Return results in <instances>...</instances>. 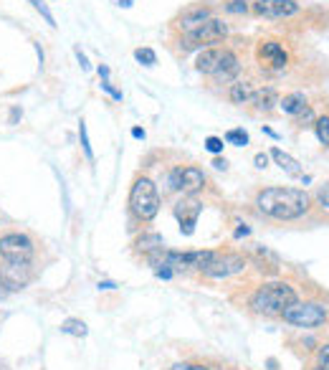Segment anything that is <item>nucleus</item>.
Listing matches in <instances>:
<instances>
[{
	"instance_id": "obj_9",
	"label": "nucleus",
	"mask_w": 329,
	"mask_h": 370,
	"mask_svg": "<svg viewBox=\"0 0 329 370\" xmlns=\"http://www.w3.org/2000/svg\"><path fill=\"white\" fill-rule=\"evenodd\" d=\"M246 269V259L238 256V254H226V256H215V259L205 267L203 274L213 276V279H226V276L241 274Z\"/></svg>"
},
{
	"instance_id": "obj_8",
	"label": "nucleus",
	"mask_w": 329,
	"mask_h": 370,
	"mask_svg": "<svg viewBox=\"0 0 329 370\" xmlns=\"http://www.w3.org/2000/svg\"><path fill=\"white\" fill-rule=\"evenodd\" d=\"M0 256L3 259H26L33 256V241L23 234H6L0 238Z\"/></svg>"
},
{
	"instance_id": "obj_21",
	"label": "nucleus",
	"mask_w": 329,
	"mask_h": 370,
	"mask_svg": "<svg viewBox=\"0 0 329 370\" xmlns=\"http://www.w3.org/2000/svg\"><path fill=\"white\" fill-rule=\"evenodd\" d=\"M61 333L64 335H73V337H87V325L81 322V319H64V325H61Z\"/></svg>"
},
{
	"instance_id": "obj_38",
	"label": "nucleus",
	"mask_w": 329,
	"mask_h": 370,
	"mask_svg": "<svg viewBox=\"0 0 329 370\" xmlns=\"http://www.w3.org/2000/svg\"><path fill=\"white\" fill-rule=\"evenodd\" d=\"M99 76H102V82L104 79H109V67H104L102 64V67H99Z\"/></svg>"
},
{
	"instance_id": "obj_3",
	"label": "nucleus",
	"mask_w": 329,
	"mask_h": 370,
	"mask_svg": "<svg viewBox=\"0 0 329 370\" xmlns=\"http://www.w3.org/2000/svg\"><path fill=\"white\" fill-rule=\"evenodd\" d=\"M130 208L139 221H152L160 213V193L150 178H137L130 191Z\"/></svg>"
},
{
	"instance_id": "obj_22",
	"label": "nucleus",
	"mask_w": 329,
	"mask_h": 370,
	"mask_svg": "<svg viewBox=\"0 0 329 370\" xmlns=\"http://www.w3.org/2000/svg\"><path fill=\"white\" fill-rule=\"evenodd\" d=\"M314 132H317V140L322 142L324 148H329V117L314 119Z\"/></svg>"
},
{
	"instance_id": "obj_39",
	"label": "nucleus",
	"mask_w": 329,
	"mask_h": 370,
	"mask_svg": "<svg viewBox=\"0 0 329 370\" xmlns=\"http://www.w3.org/2000/svg\"><path fill=\"white\" fill-rule=\"evenodd\" d=\"M241 236H249V229H246V226H243V229H238V231H235V238H241Z\"/></svg>"
},
{
	"instance_id": "obj_18",
	"label": "nucleus",
	"mask_w": 329,
	"mask_h": 370,
	"mask_svg": "<svg viewBox=\"0 0 329 370\" xmlns=\"http://www.w3.org/2000/svg\"><path fill=\"white\" fill-rule=\"evenodd\" d=\"M271 157H274L278 168H281L284 173H289V175H299V173H301L299 160H296V157H292L289 152H284V150L274 148V150H271Z\"/></svg>"
},
{
	"instance_id": "obj_7",
	"label": "nucleus",
	"mask_w": 329,
	"mask_h": 370,
	"mask_svg": "<svg viewBox=\"0 0 329 370\" xmlns=\"http://www.w3.org/2000/svg\"><path fill=\"white\" fill-rule=\"evenodd\" d=\"M30 276L33 272L26 259H6V267L0 269V281L8 289H23L30 281Z\"/></svg>"
},
{
	"instance_id": "obj_29",
	"label": "nucleus",
	"mask_w": 329,
	"mask_h": 370,
	"mask_svg": "<svg viewBox=\"0 0 329 370\" xmlns=\"http://www.w3.org/2000/svg\"><path fill=\"white\" fill-rule=\"evenodd\" d=\"M317 363L322 370H329V345H322L319 353H317Z\"/></svg>"
},
{
	"instance_id": "obj_32",
	"label": "nucleus",
	"mask_w": 329,
	"mask_h": 370,
	"mask_svg": "<svg viewBox=\"0 0 329 370\" xmlns=\"http://www.w3.org/2000/svg\"><path fill=\"white\" fill-rule=\"evenodd\" d=\"M172 370H211V368H205V365H193V363H177Z\"/></svg>"
},
{
	"instance_id": "obj_13",
	"label": "nucleus",
	"mask_w": 329,
	"mask_h": 370,
	"mask_svg": "<svg viewBox=\"0 0 329 370\" xmlns=\"http://www.w3.org/2000/svg\"><path fill=\"white\" fill-rule=\"evenodd\" d=\"M200 213H203V203H197L195 198H185L175 206V215L177 221H180V229H183L185 236H190L193 231H195L197 215Z\"/></svg>"
},
{
	"instance_id": "obj_2",
	"label": "nucleus",
	"mask_w": 329,
	"mask_h": 370,
	"mask_svg": "<svg viewBox=\"0 0 329 370\" xmlns=\"http://www.w3.org/2000/svg\"><path fill=\"white\" fill-rule=\"evenodd\" d=\"M296 302V292H294L292 284L286 281H269V284H261V287L254 292L251 297V310L263 317H276L289 307V304Z\"/></svg>"
},
{
	"instance_id": "obj_37",
	"label": "nucleus",
	"mask_w": 329,
	"mask_h": 370,
	"mask_svg": "<svg viewBox=\"0 0 329 370\" xmlns=\"http://www.w3.org/2000/svg\"><path fill=\"white\" fill-rule=\"evenodd\" d=\"M132 137H137V140H145V130H142V127H134V130H132Z\"/></svg>"
},
{
	"instance_id": "obj_4",
	"label": "nucleus",
	"mask_w": 329,
	"mask_h": 370,
	"mask_svg": "<svg viewBox=\"0 0 329 370\" xmlns=\"http://www.w3.org/2000/svg\"><path fill=\"white\" fill-rule=\"evenodd\" d=\"M281 317L296 327H319L327 322V310L319 302H294L281 312Z\"/></svg>"
},
{
	"instance_id": "obj_36",
	"label": "nucleus",
	"mask_w": 329,
	"mask_h": 370,
	"mask_svg": "<svg viewBox=\"0 0 329 370\" xmlns=\"http://www.w3.org/2000/svg\"><path fill=\"white\" fill-rule=\"evenodd\" d=\"M213 168H215V170H226L228 163L226 160H220V157H215V160H213Z\"/></svg>"
},
{
	"instance_id": "obj_27",
	"label": "nucleus",
	"mask_w": 329,
	"mask_h": 370,
	"mask_svg": "<svg viewBox=\"0 0 329 370\" xmlns=\"http://www.w3.org/2000/svg\"><path fill=\"white\" fill-rule=\"evenodd\" d=\"M246 10H249V3H246V0H231V3H226V13L243 15Z\"/></svg>"
},
{
	"instance_id": "obj_35",
	"label": "nucleus",
	"mask_w": 329,
	"mask_h": 370,
	"mask_svg": "<svg viewBox=\"0 0 329 370\" xmlns=\"http://www.w3.org/2000/svg\"><path fill=\"white\" fill-rule=\"evenodd\" d=\"M296 119H299V122H312V119H314V114H312V109H309V107H307V109L301 112V114H299V117H296Z\"/></svg>"
},
{
	"instance_id": "obj_1",
	"label": "nucleus",
	"mask_w": 329,
	"mask_h": 370,
	"mask_svg": "<svg viewBox=\"0 0 329 370\" xmlns=\"http://www.w3.org/2000/svg\"><path fill=\"white\" fill-rule=\"evenodd\" d=\"M309 195L296 188H266L256 195V208L276 221H294L309 211Z\"/></svg>"
},
{
	"instance_id": "obj_20",
	"label": "nucleus",
	"mask_w": 329,
	"mask_h": 370,
	"mask_svg": "<svg viewBox=\"0 0 329 370\" xmlns=\"http://www.w3.org/2000/svg\"><path fill=\"white\" fill-rule=\"evenodd\" d=\"M254 104H256V109L269 112L274 104H278L276 102V91H274V89H258L256 96H254Z\"/></svg>"
},
{
	"instance_id": "obj_28",
	"label": "nucleus",
	"mask_w": 329,
	"mask_h": 370,
	"mask_svg": "<svg viewBox=\"0 0 329 370\" xmlns=\"http://www.w3.org/2000/svg\"><path fill=\"white\" fill-rule=\"evenodd\" d=\"M223 148H226V145H223V140H220V137H208V140H205V150H208V152H213V155L223 152Z\"/></svg>"
},
{
	"instance_id": "obj_33",
	"label": "nucleus",
	"mask_w": 329,
	"mask_h": 370,
	"mask_svg": "<svg viewBox=\"0 0 329 370\" xmlns=\"http://www.w3.org/2000/svg\"><path fill=\"white\" fill-rule=\"evenodd\" d=\"M254 163H256V168H266V165H269V155H266V152H258L256 157H254Z\"/></svg>"
},
{
	"instance_id": "obj_14",
	"label": "nucleus",
	"mask_w": 329,
	"mask_h": 370,
	"mask_svg": "<svg viewBox=\"0 0 329 370\" xmlns=\"http://www.w3.org/2000/svg\"><path fill=\"white\" fill-rule=\"evenodd\" d=\"M211 18V8H188V10H183L180 13V18H177V26L185 30V33H190V30H195L197 26H203L205 21Z\"/></svg>"
},
{
	"instance_id": "obj_12",
	"label": "nucleus",
	"mask_w": 329,
	"mask_h": 370,
	"mask_svg": "<svg viewBox=\"0 0 329 370\" xmlns=\"http://www.w3.org/2000/svg\"><path fill=\"white\" fill-rule=\"evenodd\" d=\"M238 74H241V61H238V56H235L233 51H228V49H223V53H220L218 64H215V69H213V79L218 84H231L238 79Z\"/></svg>"
},
{
	"instance_id": "obj_25",
	"label": "nucleus",
	"mask_w": 329,
	"mask_h": 370,
	"mask_svg": "<svg viewBox=\"0 0 329 370\" xmlns=\"http://www.w3.org/2000/svg\"><path fill=\"white\" fill-rule=\"evenodd\" d=\"M134 59H137L139 64H145V67H154V64H157V53H154L152 49H137V51H134Z\"/></svg>"
},
{
	"instance_id": "obj_31",
	"label": "nucleus",
	"mask_w": 329,
	"mask_h": 370,
	"mask_svg": "<svg viewBox=\"0 0 329 370\" xmlns=\"http://www.w3.org/2000/svg\"><path fill=\"white\" fill-rule=\"evenodd\" d=\"M102 89H104V91H109V94L114 96L117 102H122V91L114 89V87H112V84H109V79H104V82H102Z\"/></svg>"
},
{
	"instance_id": "obj_40",
	"label": "nucleus",
	"mask_w": 329,
	"mask_h": 370,
	"mask_svg": "<svg viewBox=\"0 0 329 370\" xmlns=\"http://www.w3.org/2000/svg\"><path fill=\"white\" fill-rule=\"evenodd\" d=\"M117 6H122V8H130L132 6V0H114Z\"/></svg>"
},
{
	"instance_id": "obj_17",
	"label": "nucleus",
	"mask_w": 329,
	"mask_h": 370,
	"mask_svg": "<svg viewBox=\"0 0 329 370\" xmlns=\"http://www.w3.org/2000/svg\"><path fill=\"white\" fill-rule=\"evenodd\" d=\"M220 53H223V49H215V46H208V49H203V51L197 53L195 69L200 71V74H213V69H215V64H218Z\"/></svg>"
},
{
	"instance_id": "obj_26",
	"label": "nucleus",
	"mask_w": 329,
	"mask_h": 370,
	"mask_svg": "<svg viewBox=\"0 0 329 370\" xmlns=\"http://www.w3.org/2000/svg\"><path fill=\"white\" fill-rule=\"evenodd\" d=\"M79 137H81V148H84V155H87L89 160H94V150H91V145H89L87 122H84V119H81V122H79Z\"/></svg>"
},
{
	"instance_id": "obj_19",
	"label": "nucleus",
	"mask_w": 329,
	"mask_h": 370,
	"mask_svg": "<svg viewBox=\"0 0 329 370\" xmlns=\"http://www.w3.org/2000/svg\"><path fill=\"white\" fill-rule=\"evenodd\" d=\"M160 249H165V241H162L160 234H142V236L137 238V252L142 254H154V252H160Z\"/></svg>"
},
{
	"instance_id": "obj_5",
	"label": "nucleus",
	"mask_w": 329,
	"mask_h": 370,
	"mask_svg": "<svg viewBox=\"0 0 329 370\" xmlns=\"http://www.w3.org/2000/svg\"><path fill=\"white\" fill-rule=\"evenodd\" d=\"M228 36V26L220 18H208V21L203 23V26H197L195 30H190V33H185L183 44L185 49H208V46L218 44V41H223V38Z\"/></svg>"
},
{
	"instance_id": "obj_41",
	"label": "nucleus",
	"mask_w": 329,
	"mask_h": 370,
	"mask_svg": "<svg viewBox=\"0 0 329 370\" xmlns=\"http://www.w3.org/2000/svg\"><path fill=\"white\" fill-rule=\"evenodd\" d=\"M99 289H114V284H112V281H104V284H99Z\"/></svg>"
},
{
	"instance_id": "obj_24",
	"label": "nucleus",
	"mask_w": 329,
	"mask_h": 370,
	"mask_svg": "<svg viewBox=\"0 0 329 370\" xmlns=\"http://www.w3.org/2000/svg\"><path fill=\"white\" fill-rule=\"evenodd\" d=\"M28 3H30V6H33V8H36L38 13L44 15V21L48 23L51 28H56V18H53V13H51V10H48V6H46L44 0H28Z\"/></svg>"
},
{
	"instance_id": "obj_11",
	"label": "nucleus",
	"mask_w": 329,
	"mask_h": 370,
	"mask_svg": "<svg viewBox=\"0 0 329 370\" xmlns=\"http://www.w3.org/2000/svg\"><path fill=\"white\" fill-rule=\"evenodd\" d=\"M254 10L263 18H292L299 13V3L296 0H256Z\"/></svg>"
},
{
	"instance_id": "obj_6",
	"label": "nucleus",
	"mask_w": 329,
	"mask_h": 370,
	"mask_svg": "<svg viewBox=\"0 0 329 370\" xmlns=\"http://www.w3.org/2000/svg\"><path fill=\"white\" fill-rule=\"evenodd\" d=\"M205 185V173L195 165H188V168H175V170L170 173V188L172 191H183L188 195L193 193L203 191Z\"/></svg>"
},
{
	"instance_id": "obj_15",
	"label": "nucleus",
	"mask_w": 329,
	"mask_h": 370,
	"mask_svg": "<svg viewBox=\"0 0 329 370\" xmlns=\"http://www.w3.org/2000/svg\"><path fill=\"white\" fill-rule=\"evenodd\" d=\"M256 91H258L256 82H251V79H241V82L231 84V102L249 104V102H254Z\"/></svg>"
},
{
	"instance_id": "obj_23",
	"label": "nucleus",
	"mask_w": 329,
	"mask_h": 370,
	"mask_svg": "<svg viewBox=\"0 0 329 370\" xmlns=\"http://www.w3.org/2000/svg\"><path fill=\"white\" fill-rule=\"evenodd\" d=\"M226 142L228 145H235V148H246L249 145V132L246 130H228Z\"/></svg>"
},
{
	"instance_id": "obj_42",
	"label": "nucleus",
	"mask_w": 329,
	"mask_h": 370,
	"mask_svg": "<svg viewBox=\"0 0 329 370\" xmlns=\"http://www.w3.org/2000/svg\"><path fill=\"white\" fill-rule=\"evenodd\" d=\"M319 370H322V368H319Z\"/></svg>"
},
{
	"instance_id": "obj_10",
	"label": "nucleus",
	"mask_w": 329,
	"mask_h": 370,
	"mask_svg": "<svg viewBox=\"0 0 329 370\" xmlns=\"http://www.w3.org/2000/svg\"><path fill=\"white\" fill-rule=\"evenodd\" d=\"M256 59L261 67L278 71V69H284L289 64V53H286V49L278 41H261L256 49Z\"/></svg>"
},
{
	"instance_id": "obj_34",
	"label": "nucleus",
	"mask_w": 329,
	"mask_h": 370,
	"mask_svg": "<svg viewBox=\"0 0 329 370\" xmlns=\"http://www.w3.org/2000/svg\"><path fill=\"white\" fill-rule=\"evenodd\" d=\"M76 59H79L81 69H84V71H89V59L84 56V51H81V49H76Z\"/></svg>"
},
{
	"instance_id": "obj_16",
	"label": "nucleus",
	"mask_w": 329,
	"mask_h": 370,
	"mask_svg": "<svg viewBox=\"0 0 329 370\" xmlns=\"http://www.w3.org/2000/svg\"><path fill=\"white\" fill-rule=\"evenodd\" d=\"M278 107H281V112L289 114V117H299L309 104H307V96L301 94V91H292V94H286L284 99H278Z\"/></svg>"
},
{
	"instance_id": "obj_30",
	"label": "nucleus",
	"mask_w": 329,
	"mask_h": 370,
	"mask_svg": "<svg viewBox=\"0 0 329 370\" xmlns=\"http://www.w3.org/2000/svg\"><path fill=\"white\" fill-rule=\"evenodd\" d=\"M317 200H319V206H322L324 211H329V183L324 185V188H319V193H317Z\"/></svg>"
}]
</instances>
